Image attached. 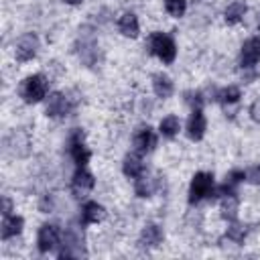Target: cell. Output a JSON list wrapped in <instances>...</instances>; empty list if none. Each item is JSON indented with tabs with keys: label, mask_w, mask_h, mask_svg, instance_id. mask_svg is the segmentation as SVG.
Masks as SVG:
<instances>
[{
	"label": "cell",
	"mask_w": 260,
	"mask_h": 260,
	"mask_svg": "<svg viewBox=\"0 0 260 260\" xmlns=\"http://www.w3.org/2000/svg\"><path fill=\"white\" fill-rule=\"evenodd\" d=\"M148 51L154 57H158L162 63H167V65L173 63L175 57H177V45L165 32H152L150 35V39H148Z\"/></svg>",
	"instance_id": "obj_1"
},
{
	"label": "cell",
	"mask_w": 260,
	"mask_h": 260,
	"mask_svg": "<svg viewBox=\"0 0 260 260\" xmlns=\"http://www.w3.org/2000/svg\"><path fill=\"white\" fill-rule=\"evenodd\" d=\"M47 91H49V83L41 73L28 75L20 85V95L26 104H39L41 100L47 98Z\"/></svg>",
	"instance_id": "obj_2"
},
{
	"label": "cell",
	"mask_w": 260,
	"mask_h": 260,
	"mask_svg": "<svg viewBox=\"0 0 260 260\" xmlns=\"http://www.w3.org/2000/svg\"><path fill=\"white\" fill-rule=\"evenodd\" d=\"M213 195V175L211 173H195L191 179V187H189V203L195 205L203 199H211Z\"/></svg>",
	"instance_id": "obj_3"
},
{
	"label": "cell",
	"mask_w": 260,
	"mask_h": 260,
	"mask_svg": "<svg viewBox=\"0 0 260 260\" xmlns=\"http://www.w3.org/2000/svg\"><path fill=\"white\" fill-rule=\"evenodd\" d=\"M59 258H79L85 256V248H83V234L77 228H67L65 236H63V248L57 254Z\"/></svg>",
	"instance_id": "obj_4"
},
{
	"label": "cell",
	"mask_w": 260,
	"mask_h": 260,
	"mask_svg": "<svg viewBox=\"0 0 260 260\" xmlns=\"http://www.w3.org/2000/svg\"><path fill=\"white\" fill-rule=\"evenodd\" d=\"M77 53H79V59L87 67H91L95 63V59H98V43H95V37L89 30H85V28H83V32L77 39Z\"/></svg>",
	"instance_id": "obj_5"
},
{
	"label": "cell",
	"mask_w": 260,
	"mask_h": 260,
	"mask_svg": "<svg viewBox=\"0 0 260 260\" xmlns=\"http://www.w3.org/2000/svg\"><path fill=\"white\" fill-rule=\"evenodd\" d=\"M69 154H71V158H73V162L77 167H85L87 165L91 152H89V148L83 142L81 130H73L71 132V136H69Z\"/></svg>",
	"instance_id": "obj_6"
},
{
	"label": "cell",
	"mask_w": 260,
	"mask_h": 260,
	"mask_svg": "<svg viewBox=\"0 0 260 260\" xmlns=\"http://www.w3.org/2000/svg\"><path fill=\"white\" fill-rule=\"evenodd\" d=\"M59 228L53 225V223H45L41 225L39 230V236H37V248L41 254H47L51 250H55V246L59 244Z\"/></svg>",
	"instance_id": "obj_7"
},
{
	"label": "cell",
	"mask_w": 260,
	"mask_h": 260,
	"mask_svg": "<svg viewBox=\"0 0 260 260\" xmlns=\"http://www.w3.org/2000/svg\"><path fill=\"white\" fill-rule=\"evenodd\" d=\"M37 49H39V39H37V35H35V32H26V35H22V37L18 39V43H16V51H14L16 61H20V63L30 61V59L37 55Z\"/></svg>",
	"instance_id": "obj_8"
},
{
	"label": "cell",
	"mask_w": 260,
	"mask_h": 260,
	"mask_svg": "<svg viewBox=\"0 0 260 260\" xmlns=\"http://www.w3.org/2000/svg\"><path fill=\"white\" fill-rule=\"evenodd\" d=\"M93 185H95L93 175H91L89 171H85L83 167H79V169L75 171L73 179H71V193H73L75 197H83V195H87V193L93 189Z\"/></svg>",
	"instance_id": "obj_9"
},
{
	"label": "cell",
	"mask_w": 260,
	"mask_h": 260,
	"mask_svg": "<svg viewBox=\"0 0 260 260\" xmlns=\"http://www.w3.org/2000/svg\"><path fill=\"white\" fill-rule=\"evenodd\" d=\"M260 61V37H250L240 51V65L244 69L254 67Z\"/></svg>",
	"instance_id": "obj_10"
},
{
	"label": "cell",
	"mask_w": 260,
	"mask_h": 260,
	"mask_svg": "<svg viewBox=\"0 0 260 260\" xmlns=\"http://www.w3.org/2000/svg\"><path fill=\"white\" fill-rule=\"evenodd\" d=\"M205 128H207V122L203 116V108H191V116L187 122V136L191 140H201L205 134Z\"/></svg>",
	"instance_id": "obj_11"
},
{
	"label": "cell",
	"mask_w": 260,
	"mask_h": 260,
	"mask_svg": "<svg viewBox=\"0 0 260 260\" xmlns=\"http://www.w3.org/2000/svg\"><path fill=\"white\" fill-rule=\"evenodd\" d=\"M67 112H69V100H67L61 91L51 93L49 100H47L45 114H47L49 118H63V116H67Z\"/></svg>",
	"instance_id": "obj_12"
},
{
	"label": "cell",
	"mask_w": 260,
	"mask_h": 260,
	"mask_svg": "<svg viewBox=\"0 0 260 260\" xmlns=\"http://www.w3.org/2000/svg\"><path fill=\"white\" fill-rule=\"evenodd\" d=\"M156 146V136L152 132V128H140L136 134H134V148L138 154H146L150 152L152 148Z\"/></svg>",
	"instance_id": "obj_13"
},
{
	"label": "cell",
	"mask_w": 260,
	"mask_h": 260,
	"mask_svg": "<svg viewBox=\"0 0 260 260\" xmlns=\"http://www.w3.org/2000/svg\"><path fill=\"white\" fill-rule=\"evenodd\" d=\"M106 217V209L104 205L95 203V201H87L81 209V223L83 225H89V223H98Z\"/></svg>",
	"instance_id": "obj_14"
},
{
	"label": "cell",
	"mask_w": 260,
	"mask_h": 260,
	"mask_svg": "<svg viewBox=\"0 0 260 260\" xmlns=\"http://www.w3.org/2000/svg\"><path fill=\"white\" fill-rule=\"evenodd\" d=\"M160 242H162V230H160L156 223H148V225L142 230L140 240H138V244H140L142 248H156Z\"/></svg>",
	"instance_id": "obj_15"
},
{
	"label": "cell",
	"mask_w": 260,
	"mask_h": 260,
	"mask_svg": "<svg viewBox=\"0 0 260 260\" xmlns=\"http://www.w3.org/2000/svg\"><path fill=\"white\" fill-rule=\"evenodd\" d=\"M118 30H120L124 37L136 39V37H138V30H140L136 14H134V12H124V14L120 16V20H118Z\"/></svg>",
	"instance_id": "obj_16"
},
{
	"label": "cell",
	"mask_w": 260,
	"mask_h": 260,
	"mask_svg": "<svg viewBox=\"0 0 260 260\" xmlns=\"http://www.w3.org/2000/svg\"><path fill=\"white\" fill-rule=\"evenodd\" d=\"M122 171H124V175L130 177V179L140 177V175L144 173V162H142L140 154H138V152L126 154V158H124V162H122Z\"/></svg>",
	"instance_id": "obj_17"
},
{
	"label": "cell",
	"mask_w": 260,
	"mask_h": 260,
	"mask_svg": "<svg viewBox=\"0 0 260 260\" xmlns=\"http://www.w3.org/2000/svg\"><path fill=\"white\" fill-rule=\"evenodd\" d=\"M22 225H24V221H22L20 215H12V213L4 215V219H2V240H10V238L18 236L22 232Z\"/></svg>",
	"instance_id": "obj_18"
},
{
	"label": "cell",
	"mask_w": 260,
	"mask_h": 260,
	"mask_svg": "<svg viewBox=\"0 0 260 260\" xmlns=\"http://www.w3.org/2000/svg\"><path fill=\"white\" fill-rule=\"evenodd\" d=\"M246 10H248V6H246L244 0H232V2L228 4L225 12H223V18H225L228 24H238V22L244 18Z\"/></svg>",
	"instance_id": "obj_19"
},
{
	"label": "cell",
	"mask_w": 260,
	"mask_h": 260,
	"mask_svg": "<svg viewBox=\"0 0 260 260\" xmlns=\"http://www.w3.org/2000/svg\"><path fill=\"white\" fill-rule=\"evenodd\" d=\"M152 89H154V93H156L158 98H162V100L171 98V95H173V81H171V77H167L165 73L152 75Z\"/></svg>",
	"instance_id": "obj_20"
},
{
	"label": "cell",
	"mask_w": 260,
	"mask_h": 260,
	"mask_svg": "<svg viewBox=\"0 0 260 260\" xmlns=\"http://www.w3.org/2000/svg\"><path fill=\"white\" fill-rule=\"evenodd\" d=\"M238 193L236 195H225L221 197V217L228 221H236L238 217Z\"/></svg>",
	"instance_id": "obj_21"
},
{
	"label": "cell",
	"mask_w": 260,
	"mask_h": 260,
	"mask_svg": "<svg viewBox=\"0 0 260 260\" xmlns=\"http://www.w3.org/2000/svg\"><path fill=\"white\" fill-rule=\"evenodd\" d=\"M240 98H242V93H240V89H238L236 85H230V87H223V89L217 91V102H219L223 108L238 104Z\"/></svg>",
	"instance_id": "obj_22"
},
{
	"label": "cell",
	"mask_w": 260,
	"mask_h": 260,
	"mask_svg": "<svg viewBox=\"0 0 260 260\" xmlns=\"http://www.w3.org/2000/svg\"><path fill=\"white\" fill-rule=\"evenodd\" d=\"M134 191H136L138 197H150L152 191H154V179H150L148 175L142 173V175L136 177V181H134Z\"/></svg>",
	"instance_id": "obj_23"
},
{
	"label": "cell",
	"mask_w": 260,
	"mask_h": 260,
	"mask_svg": "<svg viewBox=\"0 0 260 260\" xmlns=\"http://www.w3.org/2000/svg\"><path fill=\"white\" fill-rule=\"evenodd\" d=\"M179 128H181V124H179V118H177V116H167V118H162V120H160V126H158L160 134H162L165 138H175V136L179 134Z\"/></svg>",
	"instance_id": "obj_24"
},
{
	"label": "cell",
	"mask_w": 260,
	"mask_h": 260,
	"mask_svg": "<svg viewBox=\"0 0 260 260\" xmlns=\"http://www.w3.org/2000/svg\"><path fill=\"white\" fill-rule=\"evenodd\" d=\"M165 10H167L171 16L179 18V16H183L185 10H187V0H165Z\"/></svg>",
	"instance_id": "obj_25"
},
{
	"label": "cell",
	"mask_w": 260,
	"mask_h": 260,
	"mask_svg": "<svg viewBox=\"0 0 260 260\" xmlns=\"http://www.w3.org/2000/svg\"><path fill=\"white\" fill-rule=\"evenodd\" d=\"M225 238H228V240H232L234 244H242V242H244V238H246V228H242V225L234 223V225H230V228H228Z\"/></svg>",
	"instance_id": "obj_26"
},
{
	"label": "cell",
	"mask_w": 260,
	"mask_h": 260,
	"mask_svg": "<svg viewBox=\"0 0 260 260\" xmlns=\"http://www.w3.org/2000/svg\"><path fill=\"white\" fill-rule=\"evenodd\" d=\"M246 181L252 185H260V165H254L246 171Z\"/></svg>",
	"instance_id": "obj_27"
},
{
	"label": "cell",
	"mask_w": 260,
	"mask_h": 260,
	"mask_svg": "<svg viewBox=\"0 0 260 260\" xmlns=\"http://www.w3.org/2000/svg\"><path fill=\"white\" fill-rule=\"evenodd\" d=\"M250 116H252V120H254V122H258V124H260V100H256V102L250 106Z\"/></svg>",
	"instance_id": "obj_28"
},
{
	"label": "cell",
	"mask_w": 260,
	"mask_h": 260,
	"mask_svg": "<svg viewBox=\"0 0 260 260\" xmlns=\"http://www.w3.org/2000/svg\"><path fill=\"white\" fill-rule=\"evenodd\" d=\"M2 203H4V209H2V215H10V213H12V201H10L8 197H4V199H2Z\"/></svg>",
	"instance_id": "obj_29"
},
{
	"label": "cell",
	"mask_w": 260,
	"mask_h": 260,
	"mask_svg": "<svg viewBox=\"0 0 260 260\" xmlns=\"http://www.w3.org/2000/svg\"><path fill=\"white\" fill-rule=\"evenodd\" d=\"M63 2H67V4H71V6H75V4H81L83 0H63Z\"/></svg>",
	"instance_id": "obj_30"
}]
</instances>
